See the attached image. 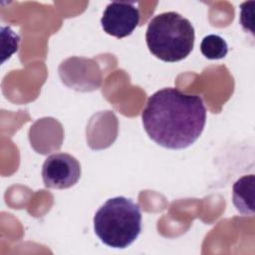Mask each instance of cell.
Here are the masks:
<instances>
[{"instance_id": "cell-3", "label": "cell", "mask_w": 255, "mask_h": 255, "mask_svg": "<svg viewBox=\"0 0 255 255\" xmlns=\"http://www.w3.org/2000/svg\"><path fill=\"white\" fill-rule=\"evenodd\" d=\"M94 230L101 241L113 248L129 246L141 231V212L131 199H108L94 216Z\"/></svg>"}, {"instance_id": "cell-4", "label": "cell", "mask_w": 255, "mask_h": 255, "mask_svg": "<svg viewBox=\"0 0 255 255\" xmlns=\"http://www.w3.org/2000/svg\"><path fill=\"white\" fill-rule=\"evenodd\" d=\"M81 165L66 152L49 155L43 163L42 178L46 187L65 189L75 185L81 177Z\"/></svg>"}, {"instance_id": "cell-7", "label": "cell", "mask_w": 255, "mask_h": 255, "mask_svg": "<svg viewBox=\"0 0 255 255\" xmlns=\"http://www.w3.org/2000/svg\"><path fill=\"white\" fill-rule=\"evenodd\" d=\"M200 51L205 58L209 60H218L227 55L228 46L223 38L218 35L210 34L202 39Z\"/></svg>"}, {"instance_id": "cell-5", "label": "cell", "mask_w": 255, "mask_h": 255, "mask_svg": "<svg viewBox=\"0 0 255 255\" xmlns=\"http://www.w3.org/2000/svg\"><path fill=\"white\" fill-rule=\"evenodd\" d=\"M139 17V10L134 2L114 1L106 7L101 24L107 34L121 39L133 32Z\"/></svg>"}, {"instance_id": "cell-1", "label": "cell", "mask_w": 255, "mask_h": 255, "mask_svg": "<svg viewBox=\"0 0 255 255\" xmlns=\"http://www.w3.org/2000/svg\"><path fill=\"white\" fill-rule=\"evenodd\" d=\"M147 135L169 149H182L194 143L206 123V108L201 97L164 88L152 94L141 113Z\"/></svg>"}, {"instance_id": "cell-6", "label": "cell", "mask_w": 255, "mask_h": 255, "mask_svg": "<svg viewBox=\"0 0 255 255\" xmlns=\"http://www.w3.org/2000/svg\"><path fill=\"white\" fill-rule=\"evenodd\" d=\"M254 174L240 177L233 185V204L243 215L254 213Z\"/></svg>"}, {"instance_id": "cell-2", "label": "cell", "mask_w": 255, "mask_h": 255, "mask_svg": "<svg viewBox=\"0 0 255 255\" xmlns=\"http://www.w3.org/2000/svg\"><path fill=\"white\" fill-rule=\"evenodd\" d=\"M194 38L191 22L173 11L154 16L149 21L145 33L150 53L169 63L185 59L193 49Z\"/></svg>"}, {"instance_id": "cell-8", "label": "cell", "mask_w": 255, "mask_h": 255, "mask_svg": "<svg viewBox=\"0 0 255 255\" xmlns=\"http://www.w3.org/2000/svg\"><path fill=\"white\" fill-rule=\"evenodd\" d=\"M254 1H250V2H244L241 4L240 8V23L242 25V27L247 31L250 30L251 33L253 34V5H254Z\"/></svg>"}]
</instances>
